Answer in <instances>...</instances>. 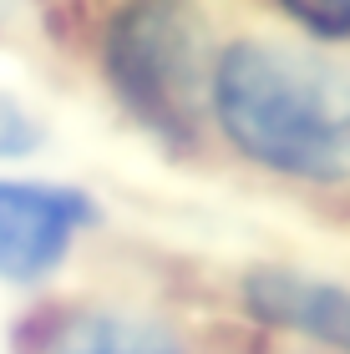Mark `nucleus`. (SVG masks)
<instances>
[{"instance_id":"7","label":"nucleus","mask_w":350,"mask_h":354,"mask_svg":"<svg viewBox=\"0 0 350 354\" xmlns=\"http://www.w3.org/2000/svg\"><path fill=\"white\" fill-rule=\"evenodd\" d=\"M41 147V122L15 102V96H0V162H15V157H30Z\"/></svg>"},{"instance_id":"1","label":"nucleus","mask_w":350,"mask_h":354,"mask_svg":"<svg viewBox=\"0 0 350 354\" xmlns=\"http://www.w3.org/2000/svg\"><path fill=\"white\" fill-rule=\"evenodd\" d=\"M209 111L224 142L299 187L350 183V61L315 41L244 36L218 51Z\"/></svg>"},{"instance_id":"5","label":"nucleus","mask_w":350,"mask_h":354,"mask_svg":"<svg viewBox=\"0 0 350 354\" xmlns=\"http://www.w3.org/2000/svg\"><path fill=\"white\" fill-rule=\"evenodd\" d=\"M36 354H188V339L132 304H82L41 334Z\"/></svg>"},{"instance_id":"4","label":"nucleus","mask_w":350,"mask_h":354,"mask_svg":"<svg viewBox=\"0 0 350 354\" xmlns=\"http://www.w3.org/2000/svg\"><path fill=\"white\" fill-rule=\"evenodd\" d=\"M238 294L264 329L295 334L320 354H350V283L290 263H259L244 273Z\"/></svg>"},{"instance_id":"3","label":"nucleus","mask_w":350,"mask_h":354,"mask_svg":"<svg viewBox=\"0 0 350 354\" xmlns=\"http://www.w3.org/2000/svg\"><path fill=\"white\" fill-rule=\"evenodd\" d=\"M97 218V203L76 187L0 177V283H46Z\"/></svg>"},{"instance_id":"6","label":"nucleus","mask_w":350,"mask_h":354,"mask_svg":"<svg viewBox=\"0 0 350 354\" xmlns=\"http://www.w3.org/2000/svg\"><path fill=\"white\" fill-rule=\"evenodd\" d=\"M274 10L315 46H350V0H274Z\"/></svg>"},{"instance_id":"2","label":"nucleus","mask_w":350,"mask_h":354,"mask_svg":"<svg viewBox=\"0 0 350 354\" xmlns=\"http://www.w3.org/2000/svg\"><path fill=\"white\" fill-rule=\"evenodd\" d=\"M213 41L198 0H122L102 36L122 106L168 142H193L213 86Z\"/></svg>"}]
</instances>
